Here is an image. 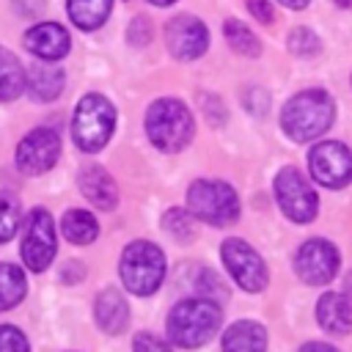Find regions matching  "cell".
I'll return each mask as SVG.
<instances>
[{"label": "cell", "mask_w": 352, "mask_h": 352, "mask_svg": "<svg viewBox=\"0 0 352 352\" xmlns=\"http://www.w3.org/2000/svg\"><path fill=\"white\" fill-rule=\"evenodd\" d=\"M333 118H336V104H333L330 94H324L322 88H308L286 102V107L280 113V126L292 140L308 143V140L324 135L330 129Z\"/></svg>", "instance_id": "cell-1"}, {"label": "cell", "mask_w": 352, "mask_h": 352, "mask_svg": "<svg viewBox=\"0 0 352 352\" xmlns=\"http://www.w3.org/2000/svg\"><path fill=\"white\" fill-rule=\"evenodd\" d=\"M220 319H223V311L214 300H206V297L182 300L168 314V338L176 346H187V349L201 346L217 333Z\"/></svg>", "instance_id": "cell-2"}, {"label": "cell", "mask_w": 352, "mask_h": 352, "mask_svg": "<svg viewBox=\"0 0 352 352\" xmlns=\"http://www.w3.org/2000/svg\"><path fill=\"white\" fill-rule=\"evenodd\" d=\"M146 132L160 151L176 154L192 138V116L179 99H157L146 113Z\"/></svg>", "instance_id": "cell-3"}, {"label": "cell", "mask_w": 352, "mask_h": 352, "mask_svg": "<svg viewBox=\"0 0 352 352\" xmlns=\"http://www.w3.org/2000/svg\"><path fill=\"white\" fill-rule=\"evenodd\" d=\"M116 126V107L102 94H85L77 102L74 118H72V138L80 151H99Z\"/></svg>", "instance_id": "cell-4"}, {"label": "cell", "mask_w": 352, "mask_h": 352, "mask_svg": "<svg viewBox=\"0 0 352 352\" xmlns=\"http://www.w3.org/2000/svg\"><path fill=\"white\" fill-rule=\"evenodd\" d=\"M121 280L132 294H154L165 278V256L154 242H129L121 253Z\"/></svg>", "instance_id": "cell-5"}, {"label": "cell", "mask_w": 352, "mask_h": 352, "mask_svg": "<svg viewBox=\"0 0 352 352\" xmlns=\"http://www.w3.org/2000/svg\"><path fill=\"white\" fill-rule=\"evenodd\" d=\"M187 206L195 220L209 226H231L239 217V198L236 190L226 182L198 179L187 190Z\"/></svg>", "instance_id": "cell-6"}, {"label": "cell", "mask_w": 352, "mask_h": 352, "mask_svg": "<svg viewBox=\"0 0 352 352\" xmlns=\"http://www.w3.org/2000/svg\"><path fill=\"white\" fill-rule=\"evenodd\" d=\"M275 195L278 204L283 209V214L294 223H311L316 217L319 209V198L314 192V187L308 184V179L297 170V168H283L275 179Z\"/></svg>", "instance_id": "cell-7"}, {"label": "cell", "mask_w": 352, "mask_h": 352, "mask_svg": "<svg viewBox=\"0 0 352 352\" xmlns=\"http://www.w3.org/2000/svg\"><path fill=\"white\" fill-rule=\"evenodd\" d=\"M58 250L55 242V223L50 217L47 209H33L25 220V231H22V258L28 264V270L41 272L52 264Z\"/></svg>", "instance_id": "cell-8"}, {"label": "cell", "mask_w": 352, "mask_h": 352, "mask_svg": "<svg viewBox=\"0 0 352 352\" xmlns=\"http://www.w3.org/2000/svg\"><path fill=\"white\" fill-rule=\"evenodd\" d=\"M308 170L319 184L338 190L352 182V151L338 140H322L308 151Z\"/></svg>", "instance_id": "cell-9"}, {"label": "cell", "mask_w": 352, "mask_h": 352, "mask_svg": "<svg viewBox=\"0 0 352 352\" xmlns=\"http://www.w3.org/2000/svg\"><path fill=\"white\" fill-rule=\"evenodd\" d=\"M294 270L302 283L308 286H324L338 272V250L327 239H308L294 256Z\"/></svg>", "instance_id": "cell-10"}, {"label": "cell", "mask_w": 352, "mask_h": 352, "mask_svg": "<svg viewBox=\"0 0 352 352\" xmlns=\"http://www.w3.org/2000/svg\"><path fill=\"white\" fill-rule=\"evenodd\" d=\"M220 256L231 272V278L248 289V292H261L267 286V267L261 256L242 239H226L220 248Z\"/></svg>", "instance_id": "cell-11"}, {"label": "cell", "mask_w": 352, "mask_h": 352, "mask_svg": "<svg viewBox=\"0 0 352 352\" xmlns=\"http://www.w3.org/2000/svg\"><path fill=\"white\" fill-rule=\"evenodd\" d=\"M58 154H60L58 132H52L47 126H38V129L28 132L19 140V146H16V165H19L22 173L38 176V173L50 170L58 162Z\"/></svg>", "instance_id": "cell-12"}, {"label": "cell", "mask_w": 352, "mask_h": 352, "mask_svg": "<svg viewBox=\"0 0 352 352\" xmlns=\"http://www.w3.org/2000/svg\"><path fill=\"white\" fill-rule=\"evenodd\" d=\"M165 44L170 50L173 58L179 60H195L198 55L206 52L209 44V30L198 16L190 14H179L173 19H168L165 25Z\"/></svg>", "instance_id": "cell-13"}, {"label": "cell", "mask_w": 352, "mask_h": 352, "mask_svg": "<svg viewBox=\"0 0 352 352\" xmlns=\"http://www.w3.org/2000/svg\"><path fill=\"white\" fill-rule=\"evenodd\" d=\"M69 33L58 22H38L25 33V47L41 60H58L69 52Z\"/></svg>", "instance_id": "cell-14"}, {"label": "cell", "mask_w": 352, "mask_h": 352, "mask_svg": "<svg viewBox=\"0 0 352 352\" xmlns=\"http://www.w3.org/2000/svg\"><path fill=\"white\" fill-rule=\"evenodd\" d=\"M80 190L82 195L96 206V209H104L110 212L116 204H118V190H116V182L110 179V173L102 168V165H85L80 170Z\"/></svg>", "instance_id": "cell-15"}, {"label": "cell", "mask_w": 352, "mask_h": 352, "mask_svg": "<svg viewBox=\"0 0 352 352\" xmlns=\"http://www.w3.org/2000/svg\"><path fill=\"white\" fill-rule=\"evenodd\" d=\"M316 319L327 333L344 336L352 330V302L346 294L338 292H327L322 294V300L316 302Z\"/></svg>", "instance_id": "cell-16"}, {"label": "cell", "mask_w": 352, "mask_h": 352, "mask_svg": "<svg viewBox=\"0 0 352 352\" xmlns=\"http://www.w3.org/2000/svg\"><path fill=\"white\" fill-rule=\"evenodd\" d=\"M94 314H96V324L113 336H118L129 324V305L118 289H104L94 302Z\"/></svg>", "instance_id": "cell-17"}, {"label": "cell", "mask_w": 352, "mask_h": 352, "mask_svg": "<svg viewBox=\"0 0 352 352\" xmlns=\"http://www.w3.org/2000/svg\"><path fill=\"white\" fill-rule=\"evenodd\" d=\"M267 349V333L258 322H234L223 333V352H264Z\"/></svg>", "instance_id": "cell-18"}, {"label": "cell", "mask_w": 352, "mask_h": 352, "mask_svg": "<svg viewBox=\"0 0 352 352\" xmlns=\"http://www.w3.org/2000/svg\"><path fill=\"white\" fill-rule=\"evenodd\" d=\"M63 82H66L63 69L38 63V66H33L30 74H28V94H30L36 102H52V99L60 96Z\"/></svg>", "instance_id": "cell-19"}, {"label": "cell", "mask_w": 352, "mask_h": 352, "mask_svg": "<svg viewBox=\"0 0 352 352\" xmlns=\"http://www.w3.org/2000/svg\"><path fill=\"white\" fill-rule=\"evenodd\" d=\"M69 16L77 28L82 30H96L104 25V19L110 16L113 0H69L66 3Z\"/></svg>", "instance_id": "cell-20"}, {"label": "cell", "mask_w": 352, "mask_h": 352, "mask_svg": "<svg viewBox=\"0 0 352 352\" xmlns=\"http://www.w3.org/2000/svg\"><path fill=\"white\" fill-rule=\"evenodd\" d=\"M28 88V77L16 55H11L6 47H0V102L16 99Z\"/></svg>", "instance_id": "cell-21"}, {"label": "cell", "mask_w": 352, "mask_h": 352, "mask_svg": "<svg viewBox=\"0 0 352 352\" xmlns=\"http://www.w3.org/2000/svg\"><path fill=\"white\" fill-rule=\"evenodd\" d=\"M60 231H63V236H66L72 245H88V242L96 239L99 223H96L94 214L85 212V209H69V212L63 214V220H60Z\"/></svg>", "instance_id": "cell-22"}, {"label": "cell", "mask_w": 352, "mask_h": 352, "mask_svg": "<svg viewBox=\"0 0 352 352\" xmlns=\"http://www.w3.org/2000/svg\"><path fill=\"white\" fill-rule=\"evenodd\" d=\"M28 292V283H25V272L16 267V264H0V311H8L14 308L16 302H22Z\"/></svg>", "instance_id": "cell-23"}, {"label": "cell", "mask_w": 352, "mask_h": 352, "mask_svg": "<svg viewBox=\"0 0 352 352\" xmlns=\"http://www.w3.org/2000/svg\"><path fill=\"white\" fill-rule=\"evenodd\" d=\"M223 33H226V41L231 44V50H234V52L248 55V58L261 55V41H258V38H256V36H253L242 22H236V19H226Z\"/></svg>", "instance_id": "cell-24"}, {"label": "cell", "mask_w": 352, "mask_h": 352, "mask_svg": "<svg viewBox=\"0 0 352 352\" xmlns=\"http://www.w3.org/2000/svg\"><path fill=\"white\" fill-rule=\"evenodd\" d=\"M19 228V201L11 192H0V245L8 242Z\"/></svg>", "instance_id": "cell-25"}, {"label": "cell", "mask_w": 352, "mask_h": 352, "mask_svg": "<svg viewBox=\"0 0 352 352\" xmlns=\"http://www.w3.org/2000/svg\"><path fill=\"white\" fill-rule=\"evenodd\" d=\"M162 226L179 242H190L192 234H195V226H192V220H190V214L184 209H168L165 217H162Z\"/></svg>", "instance_id": "cell-26"}, {"label": "cell", "mask_w": 352, "mask_h": 352, "mask_svg": "<svg viewBox=\"0 0 352 352\" xmlns=\"http://www.w3.org/2000/svg\"><path fill=\"white\" fill-rule=\"evenodd\" d=\"M286 47H289L294 55L308 58V55H316V52H319V38H316L308 28H294V30L289 33V38H286Z\"/></svg>", "instance_id": "cell-27"}, {"label": "cell", "mask_w": 352, "mask_h": 352, "mask_svg": "<svg viewBox=\"0 0 352 352\" xmlns=\"http://www.w3.org/2000/svg\"><path fill=\"white\" fill-rule=\"evenodd\" d=\"M195 292H198V297H206V300H226V286H223V280L212 272V270H201L198 272V278H195Z\"/></svg>", "instance_id": "cell-28"}, {"label": "cell", "mask_w": 352, "mask_h": 352, "mask_svg": "<svg viewBox=\"0 0 352 352\" xmlns=\"http://www.w3.org/2000/svg\"><path fill=\"white\" fill-rule=\"evenodd\" d=\"M0 352H30L22 330H16L11 324H0Z\"/></svg>", "instance_id": "cell-29"}, {"label": "cell", "mask_w": 352, "mask_h": 352, "mask_svg": "<svg viewBox=\"0 0 352 352\" xmlns=\"http://www.w3.org/2000/svg\"><path fill=\"white\" fill-rule=\"evenodd\" d=\"M132 349L135 352H173L170 344H165L162 338H157L151 333H138L135 341H132Z\"/></svg>", "instance_id": "cell-30"}, {"label": "cell", "mask_w": 352, "mask_h": 352, "mask_svg": "<svg viewBox=\"0 0 352 352\" xmlns=\"http://www.w3.org/2000/svg\"><path fill=\"white\" fill-rule=\"evenodd\" d=\"M126 36H129V44H135V47L148 44V38H151V25H148V19H146V16H135V22L129 25Z\"/></svg>", "instance_id": "cell-31"}, {"label": "cell", "mask_w": 352, "mask_h": 352, "mask_svg": "<svg viewBox=\"0 0 352 352\" xmlns=\"http://www.w3.org/2000/svg\"><path fill=\"white\" fill-rule=\"evenodd\" d=\"M245 104H248V110H250L253 116H261V113H267L270 96H267L261 88H250V91L245 94Z\"/></svg>", "instance_id": "cell-32"}, {"label": "cell", "mask_w": 352, "mask_h": 352, "mask_svg": "<svg viewBox=\"0 0 352 352\" xmlns=\"http://www.w3.org/2000/svg\"><path fill=\"white\" fill-rule=\"evenodd\" d=\"M44 8H47V0H14V11L19 16H25V19L38 16Z\"/></svg>", "instance_id": "cell-33"}, {"label": "cell", "mask_w": 352, "mask_h": 352, "mask_svg": "<svg viewBox=\"0 0 352 352\" xmlns=\"http://www.w3.org/2000/svg\"><path fill=\"white\" fill-rule=\"evenodd\" d=\"M248 8H250V14H253L258 22H264V25H270V22L275 19L270 0H248Z\"/></svg>", "instance_id": "cell-34"}, {"label": "cell", "mask_w": 352, "mask_h": 352, "mask_svg": "<svg viewBox=\"0 0 352 352\" xmlns=\"http://www.w3.org/2000/svg\"><path fill=\"white\" fill-rule=\"evenodd\" d=\"M300 352H336L330 344H322V341H311V344H305Z\"/></svg>", "instance_id": "cell-35"}, {"label": "cell", "mask_w": 352, "mask_h": 352, "mask_svg": "<svg viewBox=\"0 0 352 352\" xmlns=\"http://www.w3.org/2000/svg\"><path fill=\"white\" fill-rule=\"evenodd\" d=\"M280 3H283L286 8H305L311 0H280Z\"/></svg>", "instance_id": "cell-36"}, {"label": "cell", "mask_w": 352, "mask_h": 352, "mask_svg": "<svg viewBox=\"0 0 352 352\" xmlns=\"http://www.w3.org/2000/svg\"><path fill=\"white\" fill-rule=\"evenodd\" d=\"M346 294H349V297H352V272H349V275H346Z\"/></svg>", "instance_id": "cell-37"}, {"label": "cell", "mask_w": 352, "mask_h": 352, "mask_svg": "<svg viewBox=\"0 0 352 352\" xmlns=\"http://www.w3.org/2000/svg\"><path fill=\"white\" fill-rule=\"evenodd\" d=\"M336 6H341V8H349V6H352V0H336Z\"/></svg>", "instance_id": "cell-38"}, {"label": "cell", "mask_w": 352, "mask_h": 352, "mask_svg": "<svg viewBox=\"0 0 352 352\" xmlns=\"http://www.w3.org/2000/svg\"><path fill=\"white\" fill-rule=\"evenodd\" d=\"M148 3H154V6H170L173 0H148Z\"/></svg>", "instance_id": "cell-39"}]
</instances>
